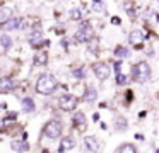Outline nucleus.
Instances as JSON below:
<instances>
[{
  "label": "nucleus",
  "instance_id": "6ab92c4d",
  "mask_svg": "<svg viewBox=\"0 0 159 153\" xmlns=\"http://www.w3.org/2000/svg\"><path fill=\"white\" fill-rule=\"evenodd\" d=\"M0 44H2L4 49H9V48L12 46V39L9 36H0Z\"/></svg>",
  "mask_w": 159,
  "mask_h": 153
},
{
  "label": "nucleus",
  "instance_id": "aec40b11",
  "mask_svg": "<svg viewBox=\"0 0 159 153\" xmlns=\"http://www.w3.org/2000/svg\"><path fill=\"white\" fill-rule=\"evenodd\" d=\"M115 56H118V58H125V56H128V49L125 46H118L116 49H115Z\"/></svg>",
  "mask_w": 159,
  "mask_h": 153
},
{
  "label": "nucleus",
  "instance_id": "0eeeda50",
  "mask_svg": "<svg viewBox=\"0 0 159 153\" xmlns=\"http://www.w3.org/2000/svg\"><path fill=\"white\" fill-rule=\"evenodd\" d=\"M17 27H21V19L19 17H11L7 20H2V24H0L2 31H14Z\"/></svg>",
  "mask_w": 159,
  "mask_h": 153
},
{
  "label": "nucleus",
  "instance_id": "a878e982",
  "mask_svg": "<svg viewBox=\"0 0 159 153\" xmlns=\"http://www.w3.org/2000/svg\"><path fill=\"white\" fill-rule=\"evenodd\" d=\"M157 2H159V0H157Z\"/></svg>",
  "mask_w": 159,
  "mask_h": 153
},
{
  "label": "nucleus",
  "instance_id": "4be33fe9",
  "mask_svg": "<svg viewBox=\"0 0 159 153\" xmlns=\"http://www.w3.org/2000/svg\"><path fill=\"white\" fill-rule=\"evenodd\" d=\"M84 75H86V71H84L82 68H75V70H74V77L75 78H84Z\"/></svg>",
  "mask_w": 159,
  "mask_h": 153
},
{
  "label": "nucleus",
  "instance_id": "39448f33",
  "mask_svg": "<svg viewBox=\"0 0 159 153\" xmlns=\"http://www.w3.org/2000/svg\"><path fill=\"white\" fill-rule=\"evenodd\" d=\"M58 104H60V109H62V111H74V109L77 107V99L74 97V95L65 94V95L60 97Z\"/></svg>",
  "mask_w": 159,
  "mask_h": 153
},
{
  "label": "nucleus",
  "instance_id": "ddd939ff",
  "mask_svg": "<svg viewBox=\"0 0 159 153\" xmlns=\"http://www.w3.org/2000/svg\"><path fill=\"white\" fill-rule=\"evenodd\" d=\"M74 124H75L79 129L86 128V116H84V112H77V114L74 116Z\"/></svg>",
  "mask_w": 159,
  "mask_h": 153
},
{
  "label": "nucleus",
  "instance_id": "5701e85b",
  "mask_svg": "<svg viewBox=\"0 0 159 153\" xmlns=\"http://www.w3.org/2000/svg\"><path fill=\"white\" fill-rule=\"evenodd\" d=\"M11 12H12L11 9H5L4 12H0V19H2V20H5V19H7L9 15H11Z\"/></svg>",
  "mask_w": 159,
  "mask_h": 153
},
{
  "label": "nucleus",
  "instance_id": "423d86ee",
  "mask_svg": "<svg viewBox=\"0 0 159 153\" xmlns=\"http://www.w3.org/2000/svg\"><path fill=\"white\" fill-rule=\"evenodd\" d=\"M93 71H94V75H96L99 80H106L108 77H110V66H108L106 63H96L93 66Z\"/></svg>",
  "mask_w": 159,
  "mask_h": 153
},
{
  "label": "nucleus",
  "instance_id": "2eb2a0df",
  "mask_svg": "<svg viewBox=\"0 0 159 153\" xmlns=\"http://www.w3.org/2000/svg\"><path fill=\"white\" fill-rule=\"evenodd\" d=\"M96 97H98V90H96V88H93V87H89L86 92H84V100H86V102L96 100Z\"/></svg>",
  "mask_w": 159,
  "mask_h": 153
},
{
  "label": "nucleus",
  "instance_id": "4468645a",
  "mask_svg": "<svg viewBox=\"0 0 159 153\" xmlns=\"http://www.w3.org/2000/svg\"><path fill=\"white\" fill-rule=\"evenodd\" d=\"M34 109H36V105H34V100H33L31 97L22 99V111L24 112H33Z\"/></svg>",
  "mask_w": 159,
  "mask_h": 153
},
{
  "label": "nucleus",
  "instance_id": "6e6552de",
  "mask_svg": "<svg viewBox=\"0 0 159 153\" xmlns=\"http://www.w3.org/2000/svg\"><path fill=\"white\" fill-rule=\"evenodd\" d=\"M145 39L144 32H142L140 29H134L130 32V36H128V41H130V44H142Z\"/></svg>",
  "mask_w": 159,
  "mask_h": 153
},
{
  "label": "nucleus",
  "instance_id": "412c9836",
  "mask_svg": "<svg viewBox=\"0 0 159 153\" xmlns=\"http://www.w3.org/2000/svg\"><path fill=\"white\" fill-rule=\"evenodd\" d=\"M69 15H70V19H72V20H79L82 14H80V10H79V9H72Z\"/></svg>",
  "mask_w": 159,
  "mask_h": 153
},
{
  "label": "nucleus",
  "instance_id": "a211bd4d",
  "mask_svg": "<svg viewBox=\"0 0 159 153\" xmlns=\"http://www.w3.org/2000/svg\"><path fill=\"white\" fill-rule=\"evenodd\" d=\"M12 150H16V151H28L29 150V145L28 143H12Z\"/></svg>",
  "mask_w": 159,
  "mask_h": 153
},
{
  "label": "nucleus",
  "instance_id": "f03ea898",
  "mask_svg": "<svg viewBox=\"0 0 159 153\" xmlns=\"http://www.w3.org/2000/svg\"><path fill=\"white\" fill-rule=\"evenodd\" d=\"M132 71H134V78L137 82H140V83H144V82H147L151 78V66L145 61H140V63L134 65Z\"/></svg>",
  "mask_w": 159,
  "mask_h": 153
},
{
  "label": "nucleus",
  "instance_id": "dca6fc26",
  "mask_svg": "<svg viewBox=\"0 0 159 153\" xmlns=\"http://www.w3.org/2000/svg\"><path fill=\"white\" fill-rule=\"evenodd\" d=\"M46 60H48V54L45 53V51H38L36 53V56H34V65H45L46 63Z\"/></svg>",
  "mask_w": 159,
  "mask_h": 153
},
{
  "label": "nucleus",
  "instance_id": "1a4fd4ad",
  "mask_svg": "<svg viewBox=\"0 0 159 153\" xmlns=\"http://www.w3.org/2000/svg\"><path fill=\"white\" fill-rule=\"evenodd\" d=\"M16 87V82L9 77H2L0 78V90L2 92H11Z\"/></svg>",
  "mask_w": 159,
  "mask_h": 153
},
{
  "label": "nucleus",
  "instance_id": "b1692460",
  "mask_svg": "<svg viewBox=\"0 0 159 153\" xmlns=\"http://www.w3.org/2000/svg\"><path fill=\"white\" fill-rule=\"evenodd\" d=\"M7 119L9 121H16V119H17V112H9Z\"/></svg>",
  "mask_w": 159,
  "mask_h": 153
},
{
  "label": "nucleus",
  "instance_id": "9b49d317",
  "mask_svg": "<svg viewBox=\"0 0 159 153\" xmlns=\"http://www.w3.org/2000/svg\"><path fill=\"white\" fill-rule=\"evenodd\" d=\"M74 146H75V139L74 138H63L62 139V143H60V146H58V151H69V150H72Z\"/></svg>",
  "mask_w": 159,
  "mask_h": 153
},
{
  "label": "nucleus",
  "instance_id": "393cba45",
  "mask_svg": "<svg viewBox=\"0 0 159 153\" xmlns=\"http://www.w3.org/2000/svg\"><path fill=\"white\" fill-rule=\"evenodd\" d=\"M111 20H113V24H120V19H118V17H113Z\"/></svg>",
  "mask_w": 159,
  "mask_h": 153
},
{
  "label": "nucleus",
  "instance_id": "20e7f679",
  "mask_svg": "<svg viewBox=\"0 0 159 153\" xmlns=\"http://www.w3.org/2000/svg\"><path fill=\"white\" fill-rule=\"evenodd\" d=\"M93 36H94V31L89 24H82V26L79 27V31L75 32V39L79 41V43H87V41L93 39Z\"/></svg>",
  "mask_w": 159,
  "mask_h": 153
},
{
  "label": "nucleus",
  "instance_id": "9d476101",
  "mask_svg": "<svg viewBox=\"0 0 159 153\" xmlns=\"http://www.w3.org/2000/svg\"><path fill=\"white\" fill-rule=\"evenodd\" d=\"M28 39H29V44H33V46H39V44L43 43L41 31H33V32L28 36Z\"/></svg>",
  "mask_w": 159,
  "mask_h": 153
},
{
  "label": "nucleus",
  "instance_id": "f257e3e1",
  "mask_svg": "<svg viewBox=\"0 0 159 153\" xmlns=\"http://www.w3.org/2000/svg\"><path fill=\"white\" fill-rule=\"evenodd\" d=\"M57 87H58V83H57V80L52 77V75H41L39 80L36 82V90H38L41 95L53 94V92L57 90Z\"/></svg>",
  "mask_w": 159,
  "mask_h": 153
},
{
  "label": "nucleus",
  "instance_id": "f8f14e48",
  "mask_svg": "<svg viewBox=\"0 0 159 153\" xmlns=\"http://www.w3.org/2000/svg\"><path fill=\"white\" fill-rule=\"evenodd\" d=\"M84 145H86V150H89V151H98V150H99L98 139L94 138V136H87V138H84Z\"/></svg>",
  "mask_w": 159,
  "mask_h": 153
},
{
  "label": "nucleus",
  "instance_id": "f3484780",
  "mask_svg": "<svg viewBox=\"0 0 159 153\" xmlns=\"http://www.w3.org/2000/svg\"><path fill=\"white\" fill-rule=\"evenodd\" d=\"M116 151H120V153H134V151H137V148H135L134 145H130V143H125V145L120 146Z\"/></svg>",
  "mask_w": 159,
  "mask_h": 153
},
{
  "label": "nucleus",
  "instance_id": "7ed1b4c3",
  "mask_svg": "<svg viewBox=\"0 0 159 153\" xmlns=\"http://www.w3.org/2000/svg\"><path fill=\"white\" fill-rule=\"evenodd\" d=\"M62 129H63V128H62V122L53 119V121H48V122H46L43 131H45V136H46V138L57 139V138H60V134H62Z\"/></svg>",
  "mask_w": 159,
  "mask_h": 153
}]
</instances>
